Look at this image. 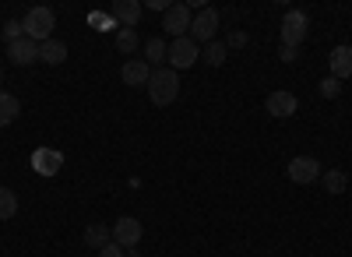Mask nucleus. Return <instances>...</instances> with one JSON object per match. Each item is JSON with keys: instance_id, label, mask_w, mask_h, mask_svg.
Masks as SVG:
<instances>
[{"instance_id": "1", "label": "nucleus", "mask_w": 352, "mask_h": 257, "mask_svg": "<svg viewBox=\"0 0 352 257\" xmlns=\"http://www.w3.org/2000/svg\"><path fill=\"white\" fill-rule=\"evenodd\" d=\"M148 96L155 106H169L180 99V74L173 67H155L152 78H148Z\"/></svg>"}, {"instance_id": "2", "label": "nucleus", "mask_w": 352, "mask_h": 257, "mask_svg": "<svg viewBox=\"0 0 352 257\" xmlns=\"http://www.w3.org/2000/svg\"><path fill=\"white\" fill-rule=\"evenodd\" d=\"M21 28H25V39L32 43H46L53 39V28H56V18L50 8H32L25 18H21Z\"/></svg>"}, {"instance_id": "3", "label": "nucleus", "mask_w": 352, "mask_h": 257, "mask_svg": "<svg viewBox=\"0 0 352 257\" xmlns=\"http://www.w3.org/2000/svg\"><path fill=\"white\" fill-rule=\"evenodd\" d=\"M197 56H201V46H197L190 36H180V39H173L166 60L173 64V71H187V67L197 64Z\"/></svg>"}, {"instance_id": "4", "label": "nucleus", "mask_w": 352, "mask_h": 257, "mask_svg": "<svg viewBox=\"0 0 352 257\" xmlns=\"http://www.w3.org/2000/svg\"><path fill=\"white\" fill-rule=\"evenodd\" d=\"M310 36V18L303 11H289L282 18V46H300Z\"/></svg>"}, {"instance_id": "5", "label": "nucleus", "mask_w": 352, "mask_h": 257, "mask_svg": "<svg viewBox=\"0 0 352 257\" xmlns=\"http://www.w3.org/2000/svg\"><path fill=\"white\" fill-rule=\"evenodd\" d=\"M215 32H219V11H215V8L197 11V14H194V21H190V39L201 46V43H212V39H215Z\"/></svg>"}, {"instance_id": "6", "label": "nucleus", "mask_w": 352, "mask_h": 257, "mask_svg": "<svg viewBox=\"0 0 352 257\" xmlns=\"http://www.w3.org/2000/svg\"><path fill=\"white\" fill-rule=\"evenodd\" d=\"M320 177V162L314 155H296V159H289V180L292 183H300V187H310L317 183Z\"/></svg>"}, {"instance_id": "7", "label": "nucleus", "mask_w": 352, "mask_h": 257, "mask_svg": "<svg viewBox=\"0 0 352 257\" xmlns=\"http://www.w3.org/2000/svg\"><path fill=\"white\" fill-rule=\"evenodd\" d=\"M141 233H144V225L134 215H120L113 225V243H120L124 250H134L141 243Z\"/></svg>"}, {"instance_id": "8", "label": "nucleus", "mask_w": 352, "mask_h": 257, "mask_svg": "<svg viewBox=\"0 0 352 257\" xmlns=\"http://www.w3.org/2000/svg\"><path fill=\"white\" fill-rule=\"evenodd\" d=\"M190 21H194V14H190V8H187V4H173V8L166 11V18H162V28H166L169 36L180 39V36H187V32H190Z\"/></svg>"}, {"instance_id": "9", "label": "nucleus", "mask_w": 352, "mask_h": 257, "mask_svg": "<svg viewBox=\"0 0 352 257\" xmlns=\"http://www.w3.org/2000/svg\"><path fill=\"white\" fill-rule=\"evenodd\" d=\"M8 60H11L14 67H28V64H36V60H39V43H32V39L8 43Z\"/></svg>"}, {"instance_id": "10", "label": "nucleus", "mask_w": 352, "mask_h": 257, "mask_svg": "<svg viewBox=\"0 0 352 257\" xmlns=\"http://www.w3.org/2000/svg\"><path fill=\"white\" fill-rule=\"evenodd\" d=\"M328 67H331V78H338V81L352 78V46H335L328 56Z\"/></svg>"}, {"instance_id": "11", "label": "nucleus", "mask_w": 352, "mask_h": 257, "mask_svg": "<svg viewBox=\"0 0 352 257\" xmlns=\"http://www.w3.org/2000/svg\"><path fill=\"white\" fill-rule=\"evenodd\" d=\"M32 166H36V173H43V177H56V173H60V166H64V155L53 152V148H39L32 155Z\"/></svg>"}, {"instance_id": "12", "label": "nucleus", "mask_w": 352, "mask_h": 257, "mask_svg": "<svg viewBox=\"0 0 352 257\" xmlns=\"http://www.w3.org/2000/svg\"><path fill=\"white\" fill-rule=\"evenodd\" d=\"M264 106H268L272 117H292V113H296V96L292 92H272Z\"/></svg>"}, {"instance_id": "13", "label": "nucleus", "mask_w": 352, "mask_h": 257, "mask_svg": "<svg viewBox=\"0 0 352 257\" xmlns=\"http://www.w3.org/2000/svg\"><path fill=\"white\" fill-rule=\"evenodd\" d=\"M141 4H138V0H116V4H113V14L116 18H120V25L124 28H134L138 21H141Z\"/></svg>"}, {"instance_id": "14", "label": "nucleus", "mask_w": 352, "mask_h": 257, "mask_svg": "<svg viewBox=\"0 0 352 257\" xmlns=\"http://www.w3.org/2000/svg\"><path fill=\"white\" fill-rule=\"evenodd\" d=\"M120 78H124V85H148L152 67L144 64V60H127V64L120 67Z\"/></svg>"}, {"instance_id": "15", "label": "nucleus", "mask_w": 352, "mask_h": 257, "mask_svg": "<svg viewBox=\"0 0 352 257\" xmlns=\"http://www.w3.org/2000/svg\"><path fill=\"white\" fill-rule=\"evenodd\" d=\"M39 60L50 64V67L64 64V60H67V46H64L60 39H46V43H39Z\"/></svg>"}, {"instance_id": "16", "label": "nucleus", "mask_w": 352, "mask_h": 257, "mask_svg": "<svg viewBox=\"0 0 352 257\" xmlns=\"http://www.w3.org/2000/svg\"><path fill=\"white\" fill-rule=\"evenodd\" d=\"M85 243H88V247H96V250H102L106 243H113V230H106L102 222H92V225L85 230Z\"/></svg>"}, {"instance_id": "17", "label": "nucleus", "mask_w": 352, "mask_h": 257, "mask_svg": "<svg viewBox=\"0 0 352 257\" xmlns=\"http://www.w3.org/2000/svg\"><path fill=\"white\" fill-rule=\"evenodd\" d=\"M18 99L11 96V92H4V89H0V127H8V124H14L18 120Z\"/></svg>"}, {"instance_id": "18", "label": "nucleus", "mask_w": 352, "mask_h": 257, "mask_svg": "<svg viewBox=\"0 0 352 257\" xmlns=\"http://www.w3.org/2000/svg\"><path fill=\"white\" fill-rule=\"evenodd\" d=\"M166 56H169V46L162 43V39H148V43H144V64H162L166 60Z\"/></svg>"}, {"instance_id": "19", "label": "nucleus", "mask_w": 352, "mask_h": 257, "mask_svg": "<svg viewBox=\"0 0 352 257\" xmlns=\"http://www.w3.org/2000/svg\"><path fill=\"white\" fill-rule=\"evenodd\" d=\"M226 53H229V46L226 43H204V64H208V67H222L226 64Z\"/></svg>"}, {"instance_id": "20", "label": "nucleus", "mask_w": 352, "mask_h": 257, "mask_svg": "<svg viewBox=\"0 0 352 257\" xmlns=\"http://www.w3.org/2000/svg\"><path fill=\"white\" fill-rule=\"evenodd\" d=\"M320 183H324V190H328V194H345V187H349V177L342 173V169H328V173L320 177Z\"/></svg>"}, {"instance_id": "21", "label": "nucleus", "mask_w": 352, "mask_h": 257, "mask_svg": "<svg viewBox=\"0 0 352 257\" xmlns=\"http://www.w3.org/2000/svg\"><path fill=\"white\" fill-rule=\"evenodd\" d=\"M14 215H18V197H14V190L0 187V219H14Z\"/></svg>"}, {"instance_id": "22", "label": "nucleus", "mask_w": 352, "mask_h": 257, "mask_svg": "<svg viewBox=\"0 0 352 257\" xmlns=\"http://www.w3.org/2000/svg\"><path fill=\"white\" fill-rule=\"evenodd\" d=\"M138 46H141V39H138L134 28H120V32H116V49L120 53H134Z\"/></svg>"}, {"instance_id": "23", "label": "nucleus", "mask_w": 352, "mask_h": 257, "mask_svg": "<svg viewBox=\"0 0 352 257\" xmlns=\"http://www.w3.org/2000/svg\"><path fill=\"white\" fill-rule=\"evenodd\" d=\"M317 92L324 96V99H338V92H342V81H338V78H324Z\"/></svg>"}, {"instance_id": "24", "label": "nucleus", "mask_w": 352, "mask_h": 257, "mask_svg": "<svg viewBox=\"0 0 352 257\" xmlns=\"http://www.w3.org/2000/svg\"><path fill=\"white\" fill-rule=\"evenodd\" d=\"M4 39H8V43L25 39V28H21V21H8V25H4Z\"/></svg>"}, {"instance_id": "25", "label": "nucleus", "mask_w": 352, "mask_h": 257, "mask_svg": "<svg viewBox=\"0 0 352 257\" xmlns=\"http://www.w3.org/2000/svg\"><path fill=\"white\" fill-rule=\"evenodd\" d=\"M99 257H127V250H124L120 243H106V247L99 250Z\"/></svg>"}, {"instance_id": "26", "label": "nucleus", "mask_w": 352, "mask_h": 257, "mask_svg": "<svg viewBox=\"0 0 352 257\" xmlns=\"http://www.w3.org/2000/svg\"><path fill=\"white\" fill-rule=\"evenodd\" d=\"M278 56H282V60H296V56H300V46H282Z\"/></svg>"}, {"instance_id": "27", "label": "nucleus", "mask_w": 352, "mask_h": 257, "mask_svg": "<svg viewBox=\"0 0 352 257\" xmlns=\"http://www.w3.org/2000/svg\"><path fill=\"white\" fill-rule=\"evenodd\" d=\"M243 43H247V32H232L226 46H232V49H236V46H243Z\"/></svg>"}, {"instance_id": "28", "label": "nucleus", "mask_w": 352, "mask_h": 257, "mask_svg": "<svg viewBox=\"0 0 352 257\" xmlns=\"http://www.w3.org/2000/svg\"><path fill=\"white\" fill-rule=\"evenodd\" d=\"M169 8H173V4H166V0H148V11H162V14H166Z\"/></svg>"}, {"instance_id": "29", "label": "nucleus", "mask_w": 352, "mask_h": 257, "mask_svg": "<svg viewBox=\"0 0 352 257\" xmlns=\"http://www.w3.org/2000/svg\"><path fill=\"white\" fill-rule=\"evenodd\" d=\"M127 257H141V254H138V247H134V250H127Z\"/></svg>"}, {"instance_id": "30", "label": "nucleus", "mask_w": 352, "mask_h": 257, "mask_svg": "<svg viewBox=\"0 0 352 257\" xmlns=\"http://www.w3.org/2000/svg\"><path fill=\"white\" fill-rule=\"evenodd\" d=\"M0 81H4V71H0Z\"/></svg>"}]
</instances>
